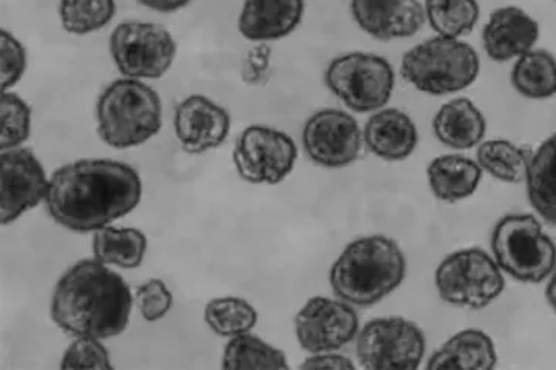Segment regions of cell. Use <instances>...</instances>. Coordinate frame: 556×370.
<instances>
[{"label": "cell", "instance_id": "6da1fadb", "mask_svg": "<svg viewBox=\"0 0 556 370\" xmlns=\"http://www.w3.org/2000/svg\"><path fill=\"white\" fill-rule=\"evenodd\" d=\"M141 197V178L129 164L79 160L51 176L46 207L58 225L89 233L131 214Z\"/></svg>", "mask_w": 556, "mask_h": 370}, {"label": "cell", "instance_id": "7a4b0ae2", "mask_svg": "<svg viewBox=\"0 0 556 370\" xmlns=\"http://www.w3.org/2000/svg\"><path fill=\"white\" fill-rule=\"evenodd\" d=\"M134 296L127 281L97 258L62 275L51 298V320L68 335L109 340L126 332Z\"/></svg>", "mask_w": 556, "mask_h": 370}, {"label": "cell", "instance_id": "3957f363", "mask_svg": "<svg viewBox=\"0 0 556 370\" xmlns=\"http://www.w3.org/2000/svg\"><path fill=\"white\" fill-rule=\"evenodd\" d=\"M407 259L396 241L383 234L358 238L343 248L329 270L332 292L354 307L375 306L396 291Z\"/></svg>", "mask_w": 556, "mask_h": 370}, {"label": "cell", "instance_id": "277c9868", "mask_svg": "<svg viewBox=\"0 0 556 370\" xmlns=\"http://www.w3.org/2000/svg\"><path fill=\"white\" fill-rule=\"evenodd\" d=\"M97 124L98 135L113 149L146 144L163 127L160 94L142 80H115L98 98Z\"/></svg>", "mask_w": 556, "mask_h": 370}, {"label": "cell", "instance_id": "5b68a950", "mask_svg": "<svg viewBox=\"0 0 556 370\" xmlns=\"http://www.w3.org/2000/svg\"><path fill=\"white\" fill-rule=\"evenodd\" d=\"M481 72L477 50L460 39L437 38L417 43L402 58L401 75L409 86L431 97L466 90Z\"/></svg>", "mask_w": 556, "mask_h": 370}, {"label": "cell", "instance_id": "8992f818", "mask_svg": "<svg viewBox=\"0 0 556 370\" xmlns=\"http://www.w3.org/2000/svg\"><path fill=\"white\" fill-rule=\"evenodd\" d=\"M490 244L501 270L521 283H541L555 270L556 244L535 216H504L496 222Z\"/></svg>", "mask_w": 556, "mask_h": 370}, {"label": "cell", "instance_id": "52a82bcc", "mask_svg": "<svg viewBox=\"0 0 556 370\" xmlns=\"http://www.w3.org/2000/svg\"><path fill=\"white\" fill-rule=\"evenodd\" d=\"M325 84L353 112L375 113L393 97L396 75L388 59L371 53H348L332 59Z\"/></svg>", "mask_w": 556, "mask_h": 370}, {"label": "cell", "instance_id": "ba28073f", "mask_svg": "<svg viewBox=\"0 0 556 370\" xmlns=\"http://www.w3.org/2000/svg\"><path fill=\"white\" fill-rule=\"evenodd\" d=\"M434 283L445 303L471 310L485 309L506 289L503 270L481 248H464L442 259Z\"/></svg>", "mask_w": 556, "mask_h": 370}, {"label": "cell", "instance_id": "9c48e42d", "mask_svg": "<svg viewBox=\"0 0 556 370\" xmlns=\"http://www.w3.org/2000/svg\"><path fill=\"white\" fill-rule=\"evenodd\" d=\"M426 350L422 329L407 318H375L356 336L358 365L368 370H415Z\"/></svg>", "mask_w": 556, "mask_h": 370}, {"label": "cell", "instance_id": "30bf717a", "mask_svg": "<svg viewBox=\"0 0 556 370\" xmlns=\"http://www.w3.org/2000/svg\"><path fill=\"white\" fill-rule=\"evenodd\" d=\"M110 56L121 75L130 79H160L177 56V42L169 31L150 22H123L109 40Z\"/></svg>", "mask_w": 556, "mask_h": 370}, {"label": "cell", "instance_id": "8fae6325", "mask_svg": "<svg viewBox=\"0 0 556 370\" xmlns=\"http://www.w3.org/2000/svg\"><path fill=\"white\" fill-rule=\"evenodd\" d=\"M233 166L251 184H280L298 163L294 139L285 131L266 126L244 128L233 149Z\"/></svg>", "mask_w": 556, "mask_h": 370}, {"label": "cell", "instance_id": "7c38bea8", "mask_svg": "<svg viewBox=\"0 0 556 370\" xmlns=\"http://www.w3.org/2000/svg\"><path fill=\"white\" fill-rule=\"evenodd\" d=\"M302 144L316 166L343 168L362 155L364 130L350 113L339 109L318 110L303 127Z\"/></svg>", "mask_w": 556, "mask_h": 370}, {"label": "cell", "instance_id": "4fadbf2b", "mask_svg": "<svg viewBox=\"0 0 556 370\" xmlns=\"http://www.w3.org/2000/svg\"><path fill=\"white\" fill-rule=\"evenodd\" d=\"M294 328L300 346L309 354L338 352L361 331L353 304L327 296L311 298L295 317Z\"/></svg>", "mask_w": 556, "mask_h": 370}, {"label": "cell", "instance_id": "5bb4252c", "mask_svg": "<svg viewBox=\"0 0 556 370\" xmlns=\"http://www.w3.org/2000/svg\"><path fill=\"white\" fill-rule=\"evenodd\" d=\"M0 174V219L3 226L17 221L42 201L49 193L50 179L38 157L27 149L2 152Z\"/></svg>", "mask_w": 556, "mask_h": 370}, {"label": "cell", "instance_id": "9a60e30c", "mask_svg": "<svg viewBox=\"0 0 556 370\" xmlns=\"http://www.w3.org/2000/svg\"><path fill=\"white\" fill-rule=\"evenodd\" d=\"M174 128L186 153L203 155L225 144L230 131V116L212 99L190 94L175 110Z\"/></svg>", "mask_w": 556, "mask_h": 370}, {"label": "cell", "instance_id": "2e32d148", "mask_svg": "<svg viewBox=\"0 0 556 370\" xmlns=\"http://www.w3.org/2000/svg\"><path fill=\"white\" fill-rule=\"evenodd\" d=\"M350 10L357 27L382 42L412 38L427 22L419 0H351Z\"/></svg>", "mask_w": 556, "mask_h": 370}, {"label": "cell", "instance_id": "e0dca14e", "mask_svg": "<svg viewBox=\"0 0 556 370\" xmlns=\"http://www.w3.org/2000/svg\"><path fill=\"white\" fill-rule=\"evenodd\" d=\"M540 25L519 7H501L490 14L482 29V46L492 61H517L535 49Z\"/></svg>", "mask_w": 556, "mask_h": 370}, {"label": "cell", "instance_id": "ac0fdd59", "mask_svg": "<svg viewBox=\"0 0 556 370\" xmlns=\"http://www.w3.org/2000/svg\"><path fill=\"white\" fill-rule=\"evenodd\" d=\"M303 14L305 0H244L239 29L251 42H276L298 29Z\"/></svg>", "mask_w": 556, "mask_h": 370}, {"label": "cell", "instance_id": "d6986e66", "mask_svg": "<svg viewBox=\"0 0 556 370\" xmlns=\"http://www.w3.org/2000/svg\"><path fill=\"white\" fill-rule=\"evenodd\" d=\"M364 141L372 155L399 163L415 153L419 135L415 120L399 109H380L368 117Z\"/></svg>", "mask_w": 556, "mask_h": 370}, {"label": "cell", "instance_id": "ffe728a7", "mask_svg": "<svg viewBox=\"0 0 556 370\" xmlns=\"http://www.w3.org/2000/svg\"><path fill=\"white\" fill-rule=\"evenodd\" d=\"M485 131V116L468 98L445 102L433 119L434 137L442 145L456 152H464L481 144Z\"/></svg>", "mask_w": 556, "mask_h": 370}, {"label": "cell", "instance_id": "44dd1931", "mask_svg": "<svg viewBox=\"0 0 556 370\" xmlns=\"http://www.w3.org/2000/svg\"><path fill=\"white\" fill-rule=\"evenodd\" d=\"M481 178L482 168L477 161L457 153L434 157L427 167L428 186L444 203H457L473 195Z\"/></svg>", "mask_w": 556, "mask_h": 370}, {"label": "cell", "instance_id": "7402d4cb", "mask_svg": "<svg viewBox=\"0 0 556 370\" xmlns=\"http://www.w3.org/2000/svg\"><path fill=\"white\" fill-rule=\"evenodd\" d=\"M496 361L493 340L484 331L466 329L431 355L427 369L490 370L495 368Z\"/></svg>", "mask_w": 556, "mask_h": 370}, {"label": "cell", "instance_id": "603a6c76", "mask_svg": "<svg viewBox=\"0 0 556 370\" xmlns=\"http://www.w3.org/2000/svg\"><path fill=\"white\" fill-rule=\"evenodd\" d=\"M526 187L533 210L548 226L556 227V133L532 153Z\"/></svg>", "mask_w": 556, "mask_h": 370}, {"label": "cell", "instance_id": "cb8c5ba5", "mask_svg": "<svg viewBox=\"0 0 556 370\" xmlns=\"http://www.w3.org/2000/svg\"><path fill=\"white\" fill-rule=\"evenodd\" d=\"M148 252V238L134 227H102L93 237V255L98 261L121 269H138Z\"/></svg>", "mask_w": 556, "mask_h": 370}, {"label": "cell", "instance_id": "d4e9b609", "mask_svg": "<svg viewBox=\"0 0 556 370\" xmlns=\"http://www.w3.org/2000/svg\"><path fill=\"white\" fill-rule=\"evenodd\" d=\"M511 86L521 97L543 101L556 94V58L547 50H530L515 61Z\"/></svg>", "mask_w": 556, "mask_h": 370}, {"label": "cell", "instance_id": "484cf974", "mask_svg": "<svg viewBox=\"0 0 556 370\" xmlns=\"http://www.w3.org/2000/svg\"><path fill=\"white\" fill-rule=\"evenodd\" d=\"M532 153L506 139L482 141L477 150V163L482 171L501 182H526Z\"/></svg>", "mask_w": 556, "mask_h": 370}, {"label": "cell", "instance_id": "4316f807", "mask_svg": "<svg viewBox=\"0 0 556 370\" xmlns=\"http://www.w3.org/2000/svg\"><path fill=\"white\" fill-rule=\"evenodd\" d=\"M223 368L236 369H288V358L285 352L278 350L273 344L263 342L258 336L251 335V332L233 336L226 344L223 354Z\"/></svg>", "mask_w": 556, "mask_h": 370}, {"label": "cell", "instance_id": "83f0119b", "mask_svg": "<svg viewBox=\"0 0 556 370\" xmlns=\"http://www.w3.org/2000/svg\"><path fill=\"white\" fill-rule=\"evenodd\" d=\"M424 10L431 29L444 38H463L479 21L478 0H426Z\"/></svg>", "mask_w": 556, "mask_h": 370}, {"label": "cell", "instance_id": "f1b7e54d", "mask_svg": "<svg viewBox=\"0 0 556 370\" xmlns=\"http://www.w3.org/2000/svg\"><path fill=\"white\" fill-rule=\"evenodd\" d=\"M204 321L218 336L233 339L241 333L251 332L257 324L258 314L247 299L223 296L206 304Z\"/></svg>", "mask_w": 556, "mask_h": 370}, {"label": "cell", "instance_id": "f546056e", "mask_svg": "<svg viewBox=\"0 0 556 370\" xmlns=\"http://www.w3.org/2000/svg\"><path fill=\"white\" fill-rule=\"evenodd\" d=\"M115 14V0H60L62 28L70 35L100 31L108 27Z\"/></svg>", "mask_w": 556, "mask_h": 370}, {"label": "cell", "instance_id": "4dcf8cb0", "mask_svg": "<svg viewBox=\"0 0 556 370\" xmlns=\"http://www.w3.org/2000/svg\"><path fill=\"white\" fill-rule=\"evenodd\" d=\"M0 115H2V133H0L2 152L20 149L30 138V105L20 94L13 93V91H3Z\"/></svg>", "mask_w": 556, "mask_h": 370}, {"label": "cell", "instance_id": "1f68e13d", "mask_svg": "<svg viewBox=\"0 0 556 370\" xmlns=\"http://www.w3.org/2000/svg\"><path fill=\"white\" fill-rule=\"evenodd\" d=\"M102 340L90 339V336H78L62 357V369H113L110 361L109 350L105 349Z\"/></svg>", "mask_w": 556, "mask_h": 370}, {"label": "cell", "instance_id": "d6a6232c", "mask_svg": "<svg viewBox=\"0 0 556 370\" xmlns=\"http://www.w3.org/2000/svg\"><path fill=\"white\" fill-rule=\"evenodd\" d=\"M27 69V50L7 29L0 33V75L2 90L10 91L24 78Z\"/></svg>", "mask_w": 556, "mask_h": 370}, {"label": "cell", "instance_id": "836d02e7", "mask_svg": "<svg viewBox=\"0 0 556 370\" xmlns=\"http://www.w3.org/2000/svg\"><path fill=\"white\" fill-rule=\"evenodd\" d=\"M139 312L149 322H155L170 312L174 296L164 281L159 278L146 281L137 292Z\"/></svg>", "mask_w": 556, "mask_h": 370}, {"label": "cell", "instance_id": "e575fe53", "mask_svg": "<svg viewBox=\"0 0 556 370\" xmlns=\"http://www.w3.org/2000/svg\"><path fill=\"white\" fill-rule=\"evenodd\" d=\"M270 56H273V51H270L269 43H255V47L248 51L243 64H241V79H243V82L249 84V86H262L268 78Z\"/></svg>", "mask_w": 556, "mask_h": 370}, {"label": "cell", "instance_id": "d590c367", "mask_svg": "<svg viewBox=\"0 0 556 370\" xmlns=\"http://www.w3.org/2000/svg\"><path fill=\"white\" fill-rule=\"evenodd\" d=\"M300 369L346 370L356 369V365L350 358L336 354V352H321V354H311V357L306 358Z\"/></svg>", "mask_w": 556, "mask_h": 370}, {"label": "cell", "instance_id": "8d00e7d4", "mask_svg": "<svg viewBox=\"0 0 556 370\" xmlns=\"http://www.w3.org/2000/svg\"><path fill=\"white\" fill-rule=\"evenodd\" d=\"M137 2L146 9L167 14L185 9L192 0H137Z\"/></svg>", "mask_w": 556, "mask_h": 370}, {"label": "cell", "instance_id": "74e56055", "mask_svg": "<svg viewBox=\"0 0 556 370\" xmlns=\"http://www.w3.org/2000/svg\"><path fill=\"white\" fill-rule=\"evenodd\" d=\"M551 280H548L547 289H546V296L547 302L551 304L552 309H554V312L556 314V267L554 272H552Z\"/></svg>", "mask_w": 556, "mask_h": 370}, {"label": "cell", "instance_id": "f35d334b", "mask_svg": "<svg viewBox=\"0 0 556 370\" xmlns=\"http://www.w3.org/2000/svg\"><path fill=\"white\" fill-rule=\"evenodd\" d=\"M555 2H556V0H555Z\"/></svg>", "mask_w": 556, "mask_h": 370}]
</instances>
